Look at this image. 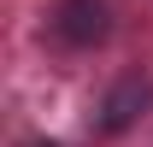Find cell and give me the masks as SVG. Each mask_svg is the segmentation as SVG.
Returning a JSON list of instances; mask_svg holds the SVG:
<instances>
[{
  "instance_id": "cell-2",
  "label": "cell",
  "mask_w": 153,
  "mask_h": 147,
  "mask_svg": "<svg viewBox=\"0 0 153 147\" xmlns=\"http://www.w3.org/2000/svg\"><path fill=\"white\" fill-rule=\"evenodd\" d=\"M147 100H153V88H147V82H141V76H124V82L106 94V106H100V129H106V135L130 129V124H135V112L147 106Z\"/></svg>"
},
{
  "instance_id": "cell-1",
  "label": "cell",
  "mask_w": 153,
  "mask_h": 147,
  "mask_svg": "<svg viewBox=\"0 0 153 147\" xmlns=\"http://www.w3.org/2000/svg\"><path fill=\"white\" fill-rule=\"evenodd\" d=\"M53 30L71 47H100L112 36V12H106V0H59L53 6Z\"/></svg>"
}]
</instances>
